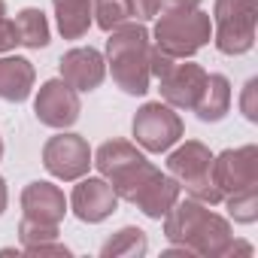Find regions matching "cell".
I'll return each mask as SVG.
<instances>
[{
    "label": "cell",
    "instance_id": "cb8c5ba5",
    "mask_svg": "<svg viewBox=\"0 0 258 258\" xmlns=\"http://www.w3.org/2000/svg\"><path fill=\"white\" fill-rule=\"evenodd\" d=\"M131 22H152L161 13V0H124Z\"/></svg>",
    "mask_w": 258,
    "mask_h": 258
},
{
    "label": "cell",
    "instance_id": "e0dca14e",
    "mask_svg": "<svg viewBox=\"0 0 258 258\" xmlns=\"http://www.w3.org/2000/svg\"><path fill=\"white\" fill-rule=\"evenodd\" d=\"M195 112L201 121H222L231 112V82L225 73H207V85Z\"/></svg>",
    "mask_w": 258,
    "mask_h": 258
},
{
    "label": "cell",
    "instance_id": "7c38bea8",
    "mask_svg": "<svg viewBox=\"0 0 258 258\" xmlns=\"http://www.w3.org/2000/svg\"><path fill=\"white\" fill-rule=\"evenodd\" d=\"M158 82H161L164 103H170L173 109H195L204 94V85H207V70L191 61H185V64L173 61V67Z\"/></svg>",
    "mask_w": 258,
    "mask_h": 258
},
{
    "label": "cell",
    "instance_id": "ba28073f",
    "mask_svg": "<svg viewBox=\"0 0 258 258\" xmlns=\"http://www.w3.org/2000/svg\"><path fill=\"white\" fill-rule=\"evenodd\" d=\"M43 167L55 176V179H64V182H76L88 173L91 167V146L85 137L79 134H55L46 140L43 146Z\"/></svg>",
    "mask_w": 258,
    "mask_h": 258
},
{
    "label": "cell",
    "instance_id": "8992f818",
    "mask_svg": "<svg viewBox=\"0 0 258 258\" xmlns=\"http://www.w3.org/2000/svg\"><path fill=\"white\" fill-rule=\"evenodd\" d=\"M258 0H216L213 43L222 55H246L255 46Z\"/></svg>",
    "mask_w": 258,
    "mask_h": 258
},
{
    "label": "cell",
    "instance_id": "4dcf8cb0",
    "mask_svg": "<svg viewBox=\"0 0 258 258\" xmlns=\"http://www.w3.org/2000/svg\"><path fill=\"white\" fill-rule=\"evenodd\" d=\"M7 204H10V191H7V179L0 176V216L7 213Z\"/></svg>",
    "mask_w": 258,
    "mask_h": 258
},
{
    "label": "cell",
    "instance_id": "5bb4252c",
    "mask_svg": "<svg viewBox=\"0 0 258 258\" xmlns=\"http://www.w3.org/2000/svg\"><path fill=\"white\" fill-rule=\"evenodd\" d=\"M22 216L46 225H61L67 216V198L55 182H31L22 191Z\"/></svg>",
    "mask_w": 258,
    "mask_h": 258
},
{
    "label": "cell",
    "instance_id": "7a4b0ae2",
    "mask_svg": "<svg viewBox=\"0 0 258 258\" xmlns=\"http://www.w3.org/2000/svg\"><path fill=\"white\" fill-rule=\"evenodd\" d=\"M149 49H152V37L143 28V22H124L121 28L109 31V40H106V67L112 73V82L124 94L143 97L149 91V82H152Z\"/></svg>",
    "mask_w": 258,
    "mask_h": 258
},
{
    "label": "cell",
    "instance_id": "52a82bcc",
    "mask_svg": "<svg viewBox=\"0 0 258 258\" xmlns=\"http://www.w3.org/2000/svg\"><path fill=\"white\" fill-rule=\"evenodd\" d=\"M131 131H134V140L140 149L146 152H167L173 149L182 134H185V124L179 118V112L170 106V103H161V100H152V103H143L131 121Z\"/></svg>",
    "mask_w": 258,
    "mask_h": 258
},
{
    "label": "cell",
    "instance_id": "5b68a950",
    "mask_svg": "<svg viewBox=\"0 0 258 258\" xmlns=\"http://www.w3.org/2000/svg\"><path fill=\"white\" fill-rule=\"evenodd\" d=\"M167 170L179 182V188L188 191V198L207 207H216L225 201V195L213 182V152L201 140H185L182 146H176L167 158Z\"/></svg>",
    "mask_w": 258,
    "mask_h": 258
},
{
    "label": "cell",
    "instance_id": "f546056e",
    "mask_svg": "<svg viewBox=\"0 0 258 258\" xmlns=\"http://www.w3.org/2000/svg\"><path fill=\"white\" fill-rule=\"evenodd\" d=\"M255 249L249 246V243H240V240H231V246H228V252L225 255H252Z\"/></svg>",
    "mask_w": 258,
    "mask_h": 258
},
{
    "label": "cell",
    "instance_id": "6da1fadb",
    "mask_svg": "<svg viewBox=\"0 0 258 258\" xmlns=\"http://www.w3.org/2000/svg\"><path fill=\"white\" fill-rule=\"evenodd\" d=\"M164 237H167V243H176V246L188 249L191 255H204V258H225V252L234 240L231 222L195 198L176 201L167 210Z\"/></svg>",
    "mask_w": 258,
    "mask_h": 258
},
{
    "label": "cell",
    "instance_id": "f1b7e54d",
    "mask_svg": "<svg viewBox=\"0 0 258 258\" xmlns=\"http://www.w3.org/2000/svg\"><path fill=\"white\" fill-rule=\"evenodd\" d=\"M164 10H198L201 0H161Z\"/></svg>",
    "mask_w": 258,
    "mask_h": 258
},
{
    "label": "cell",
    "instance_id": "3957f363",
    "mask_svg": "<svg viewBox=\"0 0 258 258\" xmlns=\"http://www.w3.org/2000/svg\"><path fill=\"white\" fill-rule=\"evenodd\" d=\"M91 164L100 170V176L112 185V191L121 201H134V195L158 173L152 161L127 140H106L91 152Z\"/></svg>",
    "mask_w": 258,
    "mask_h": 258
},
{
    "label": "cell",
    "instance_id": "d6986e66",
    "mask_svg": "<svg viewBox=\"0 0 258 258\" xmlns=\"http://www.w3.org/2000/svg\"><path fill=\"white\" fill-rule=\"evenodd\" d=\"M13 25H16V40H19V46H25V49H46L49 40H52L49 19H46V13L37 10V7H25V10L13 19Z\"/></svg>",
    "mask_w": 258,
    "mask_h": 258
},
{
    "label": "cell",
    "instance_id": "d4e9b609",
    "mask_svg": "<svg viewBox=\"0 0 258 258\" xmlns=\"http://www.w3.org/2000/svg\"><path fill=\"white\" fill-rule=\"evenodd\" d=\"M19 46V40H16V25H13V19H10V13H7V0H0V55L4 52H13Z\"/></svg>",
    "mask_w": 258,
    "mask_h": 258
},
{
    "label": "cell",
    "instance_id": "44dd1931",
    "mask_svg": "<svg viewBox=\"0 0 258 258\" xmlns=\"http://www.w3.org/2000/svg\"><path fill=\"white\" fill-rule=\"evenodd\" d=\"M91 19H94L97 28L106 31V34L115 31V28H121L124 22H131L124 0H91Z\"/></svg>",
    "mask_w": 258,
    "mask_h": 258
},
{
    "label": "cell",
    "instance_id": "2e32d148",
    "mask_svg": "<svg viewBox=\"0 0 258 258\" xmlns=\"http://www.w3.org/2000/svg\"><path fill=\"white\" fill-rule=\"evenodd\" d=\"M37 82V70L28 58L19 55H7L0 58V100H10V103H22L31 97Z\"/></svg>",
    "mask_w": 258,
    "mask_h": 258
},
{
    "label": "cell",
    "instance_id": "4316f807",
    "mask_svg": "<svg viewBox=\"0 0 258 258\" xmlns=\"http://www.w3.org/2000/svg\"><path fill=\"white\" fill-rule=\"evenodd\" d=\"M22 252H25V255H31V258H46V255H55V258H70V255H73V252H70L64 243H58V240H46V243L22 246Z\"/></svg>",
    "mask_w": 258,
    "mask_h": 258
},
{
    "label": "cell",
    "instance_id": "4fadbf2b",
    "mask_svg": "<svg viewBox=\"0 0 258 258\" xmlns=\"http://www.w3.org/2000/svg\"><path fill=\"white\" fill-rule=\"evenodd\" d=\"M58 70H61V79L82 94V91L100 88V82L106 79V58L91 46H76L61 55Z\"/></svg>",
    "mask_w": 258,
    "mask_h": 258
},
{
    "label": "cell",
    "instance_id": "484cf974",
    "mask_svg": "<svg viewBox=\"0 0 258 258\" xmlns=\"http://www.w3.org/2000/svg\"><path fill=\"white\" fill-rule=\"evenodd\" d=\"M240 112H243L249 121H258V79H255V76L243 85V94H240Z\"/></svg>",
    "mask_w": 258,
    "mask_h": 258
},
{
    "label": "cell",
    "instance_id": "8fae6325",
    "mask_svg": "<svg viewBox=\"0 0 258 258\" xmlns=\"http://www.w3.org/2000/svg\"><path fill=\"white\" fill-rule=\"evenodd\" d=\"M67 207L73 210V216H76L79 222L97 225V222H103V219H109V216L115 213L118 195L112 191V185H109L103 176H88V173H85V176L79 179V185L73 188Z\"/></svg>",
    "mask_w": 258,
    "mask_h": 258
},
{
    "label": "cell",
    "instance_id": "9c48e42d",
    "mask_svg": "<svg viewBox=\"0 0 258 258\" xmlns=\"http://www.w3.org/2000/svg\"><path fill=\"white\" fill-rule=\"evenodd\" d=\"M34 112L40 118V124L55 127V131H67L70 124L79 121L82 103H79V91L70 88L61 76L58 79H46L34 97Z\"/></svg>",
    "mask_w": 258,
    "mask_h": 258
},
{
    "label": "cell",
    "instance_id": "30bf717a",
    "mask_svg": "<svg viewBox=\"0 0 258 258\" xmlns=\"http://www.w3.org/2000/svg\"><path fill=\"white\" fill-rule=\"evenodd\" d=\"M213 182L225 198L258 185V146L249 143V146L225 149L222 155H213Z\"/></svg>",
    "mask_w": 258,
    "mask_h": 258
},
{
    "label": "cell",
    "instance_id": "ac0fdd59",
    "mask_svg": "<svg viewBox=\"0 0 258 258\" xmlns=\"http://www.w3.org/2000/svg\"><path fill=\"white\" fill-rule=\"evenodd\" d=\"M55 22L64 40H82L91 28V0H52Z\"/></svg>",
    "mask_w": 258,
    "mask_h": 258
},
{
    "label": "cell",
    "instance_id": "ffe728a7",
    "mask_svg": "<svg viewBox=\"0 0 258 258\" xmlns=\"http://www.w3.org/2000/svg\"><path fill=\"white\" fill-rule=\"evenodd\" d=\"M149 252V240L146 231L127 225L121 231H115L103 246H100V258H143Z\"/></svg>",
    "mask_w": 258,
    "mask_h": 258
},
{
    "label": "cell",
    "instance_id": "603a6c76",
    "mask_svg": "<svg viewBox=\"0 0 258 258\" xmlns=\"http://www.w3.org/2000/svg\"><path fill=\"white\" fill-rule=\"evenodd\" d=\"M19 240H22V246H34V243L58 240V225H46V222L22 219V225H19Z\"/></svg>",
    "mask_w": 258,
    "mask_h": 258
},
{
    "label": "cell",
    "instance_id": "1f68e13d",
    "mask_svg": "<svg viewBox=\"0 0 258 258\" xmlns=\"http://www.w3.org/2000/svg\"><path fill=\"white\" fill-rule=\"evenodd\" d=\"M0 158H4V140H0Z\"/></svg>",
    "mask_w": 258,
    "mask_h": 258
},
{
    "label": "cell",
    "instance_id": "83f0119b",
    "mask_svg": "<svg viewBox=\"0 0 258 258\" xmlns=\"http://www.w3.org/2000/svg\"><path fill=\"white\" fill-rule=\"evenodd\" d=\"M170 67H173V58H170V55H164L158 46H152V49H149V73L161 79Z\"/></svg>",
    "mask_w": 258,
    "mask_h": 258
},
{
    "label": "cell",
    "instance_id": "7402d4cb",
    "mask_svg": "<svg viewBox=\"0 0 258 258\" xmlns=\"http://www.w3.org/2000/svg\"><path fill=\"white\" fill-rule=\"evenodd\" d=\"M222 204L228 207V216H231L234 222L252 225V222L258 219V185L243 188V191H237V195H228Z\"/></svg>",
    "mask_w": 258,
    "mask_h": 258
},
{
    "label": "cell",
    "instance_id": "277c9868",
    "mask_svg": "<svg viewBox=\"0 0 258 258\" xmlns=\"http://www.w3.org/2000/svg\"><path fill=\"white\" fill-rule=\"evenodd\" d=\"M149 37L152 46H158L164 55L185 61L213 40V19L204 10H164Z\"/></svg>",
    "mask_w": 258,
    "mask_h": 258
},
{
    "label": "cell",
    "instance_id": "9a60e30c",
    "mask_svg": "<svg viewBox=\"0 0 258 258\" xmlns=\"http://www.w3.org/2000/svg\"><path fill=\"white\" fill-rule=\"evenodd\" d=\"M179 195H182V188H179V182L173 179V176H167V173H155L137 195H134V201L131 204H137L140 207V213L143 216H149V219H164L167 216V210L179 201Z\"/></svg>",
    "mask_w": 258,
    "mask_h": 258
}]
</instances>
